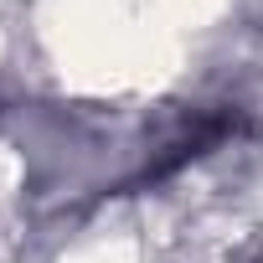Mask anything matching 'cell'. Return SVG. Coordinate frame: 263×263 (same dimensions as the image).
<instances>
[{"mask_svg":"<svg viewBox=\"0 0 263 263\" xmlns=\"http://www.w3.org/2000/svg\"><path fill=\"white\" fill-rule=\"evenodd\" d=\"M232 129H237V114H227V108H222V114H196L171 145H160L155 160H145V171H140L135 181H124V191H129V186H145V181H160V176H171V171H181L186 160H196V155H206L217 140H227Z\"/></svg>","mask_w":263,"mask_h":263,"instance_id":"1","label":"cell"}]
</instances>
